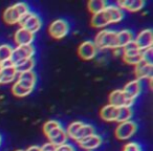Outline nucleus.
I'll return each instance as SVG.
<instances>
[{"instance_id": "nucleus-1", "label": "nucleus", "mask_w": 153, "mask_h": 151, "mask_svg": "<svg viewBox=\"0 0 153 151\" xmlns=\"http://www.w3.org/2000/svg\"><path fill=\"white\" fill-rule=\"evenodd\" d=\"M28 13H30V9L25 2H17L4 10L2 19L7 24L13 25V24L19 23L24 16L27 15Z\"/></svg>"}, {"instance_id": "nucleus-35", "label": "nucleus", "mask_w": 153, "mask_h": 151, "mask_svg": "<svg viewBox=\"0 0 153 151\" xmlns=\"http://www.w3.org/2000/svg\"><path fill=\"white\" fill-rule=\"evenodd\" d=\"M25 151H42V150H41L40 146H30Z\"/></svg>"}, {"instance_id": "nucleus-4", "label": "nucleus", "mask_w": 153, "mask_h": 151, "mask_svg": "<svg viewBox=\"0 0 153 151\" xmlns=\"http://www.w3.org/2000/svg\"><path fill=\"white\" fill-rule=\"evenodd\" d=\"M69 24L66 20L64 19H57L51 23L48 28V33L53 39L56 40H60L63 39L64 37L67 36L69 33Z\"/></svg>"}, {"instance_id": "nucleus-21", "label": "nucleus", "mask_w": 153, "mask_h": 151, "mask_svg": "<svg viewBox=\"0 0 153 151\" xmlns=\"http://www.w3.org/2000/svg\"><path fill=\"white\" fill-rule=\"evenodd\" d=\"M96 133V130H94V127L90 124H85L84 123L82 125V127L78 130L76 134L74 135V140L76 141V142H79V141L83 140V138H87L89 135H92V134Z\"/></svg>"}, {"instance_id": "nucleus-28", "label": "nucleus", "mask_w": 153, "mask_h": 151, "mask_svg": "<svg viewBox=\"0 0 153 151\" xmlns=\"http://www.w3.org/2000/svg\"><path fill=\"white\" fill-rule=\"evenodd\" d=\"M83 124L84 123H83V122H81V121H76V122H72L71 124H69V126L67 127V130H65L66 134H67L68 138H72V140H74V135L76 134L78 130L82 127V125H83Z\"/></svg>"}, {"instance_id": "nucleus-17", "label": "nucleus", "mask_w": 153, "mask_h": 151, "mask_svg": "<svg viewBox=\"0 0 153 151\" xmlns=\"http://www.w3.org/2000/svg\"><path fill=\"white\" fill-rule=\"evenodd\" d=\"M90 22H91V25L97 28H105V26L111 24L110 18H109L108 14H107L105 9L103 10L102 12H100V13L92 15L91 21Z\"/></svg>"}, {"instance_id": "nucleus-3", "label": "nucleus", "mask_w": 153, "mask_h": 151, "mask_svg": "<svg viewBox=\"0 0 153 151\" xmlns=\"http://www.w3.org/2000/svg\"><path fill=\"white\" fill-rule=\"evenodd\" d=\"M36 53L34 45H24V46H17L13 49V53L10 58V63L12 65L16 66L18 64L22 63L25 60L30 58H34V55Z\"/></svg>"}, {"instance_id": "nucleus-25", "label": "nucleus", "mask_w": 153, "mask_h": 151, "mask_svg": "<svg viewBox=\"0 0 153 151\" xmlns=\"http://www.w3.org/2000/svg\"><path fill=\"white\" fill-rule=\"evenodd\" d=\"M13 47L10 44H2L0 45V63L3 64L5 62L10 61V58L13 53Z\"/></svg>"}, {"instance_id": "nucleus-38", "label": "nucleus", "mask_w": 153, "mask_h": 151, "mask_svg": "<svg viewBox=\"0 0 153 151\" xmlns=\"http://www.w3.org/2000/svg\"><path fill=\"white\" fill-rule=\"evenodd\" d=\"M16 151H25V150H21V149H20V150H16Z\"/></svg>"}, {"instance_id": "nucleus-22", "label": "nucleus", "mask_w": 153, "mask_h": 151, "mask_svg": "<svg viewBox=\"0 0 153 151\" xmlns=\"http://www.w3.org/2000/svg\"><path fill=\"white\" fill-rule=\"evenodd\" d=\"M107 4L108 3L105 0H90L87 3V7L90 13L92 15H94V14H98L100 12H102L107 7Z\"/></svg>"}, {"instance_id": "nucleus-19", "label": "nucleus", "mask_w": 153, "mask_h": 151, "mask_svg": "<svg viewBox=\"0 0 153 151\" xmlns=\"http://www.w3.org/2000/svg\"><path fill=\"white\" fill-rule=\"evenodd\" d=\"M134 40V35L129 30H122L117 32V47L122 49Z\"/></svg>"}, {"instance_id": "nucleus-29", "label": "nucleus", "mask_w": 153, "mask_h": 151, "mask_svg": "<svg viewBox=\"0 0 153 151\" xmlns=\"http://www.w3.org/2000/svg\"><path fill=\"white\" fill-rule=\"evenodd\" d=\"M61 126H62L61 123H60L59 121H57V120H49V121H47L46 123H44V125H43V131H44V134L46 135L51 130L56 129V128H58V127H61Z\"/></svg>"}, {"instance_id": "nucleus-27", "label": "nucleus", "mask_w": 153, "mask_h": 151, "mask_svg": "<svg viewBox=\"0 0 153 151\" xmlns=\"http://www.w3.org/2000/svg\"><path fill=\"white\" fill-rule=\"evenodd\" d=\"M12 92L14 94V96L18 97V98H24V97L32 94L33 90L22 87V86H20L19 84H17L15 82V83L13 84V86H12Z\"/></svg>"}, {"instance_id": "nucleus-31", "label": "nucleus", "mask_w": 153, "mask_h": 151, "mask_svg": "<svg viewBox=\"0 0 153 151\" xmlns=\"http://www.w3.org/2000/svg\"><path fill=\"white\" fill-rule=\"evenodd\" d=\"M123 60L126 62L127 64H130V65H137L140 62L143 61L142 59V53L138 54V55L135 56H131V57H123Z\"/></svg>"}, {"instance_id": "nucleus-7", "label": "nucleus", "mask_w": 153, "mask_h": 151, "mask_svg": "<svg viewBox=\"0 0 153 151\" xmlns=\"http://www.w3.org/2000/svg\"><path fill=\"white\" fill-rule=\"evenodd\" d=\"M109 104L117 107V108H120V107H131L134 104V101L128 99L122 89H115L109 94Z\"/></svg>"}, {"instance_id": "nucleus-20", "label": "nucleus", "mask_w": 153, "mask_h": 151, "mask_svg": "<svg viewBox=\"0 0 153 151\" xmlns=\"http://www.w3.org/2000/svg\"><path fill=\"white\" fill-rule=\"evenodd\" d=\"M107 14H108L109 18H110L111 24L112 23H117V22L122 21L124 18V13L120 7H117L115 4H107V7H105Z\"/></svg>"}, {"instance_id": "nucleus-30", "label": "nucleus", "mask_w": 153, "mask_h": 151, "mask_svg": "<svg viewBox=\"0 0 153 151\" xmlns=\"http://www.w3.org/2000/svg\"><path fill=\"white\" fill-rule=\"evenodd\" d=\"M142 59L148 64H153V49L152 47L142 51Z\"/></svg>"}, {"instance_id": "nucleus-9", "label": "nucleus", "mask_w": 153, "mask_h": 151, "mask_svg": "<svg viewBox=\"0 0 153 151\" xmlns=\"http://www.w3.org/2000/svg\"><path fill=\"white\" fill-rule=\"evenodd\" d=\"M99 49L97 48L94 41H85L80 44L78 48V55L83 60H91L96 58Z\"/></svg>"}, {"instance_id": "nucleus-26", "label": "nucleus", "mask_w": 153, "mask_h": 151, "mask_svg": "<svg viewBox=\"0 0 153 151\" xmlns=\"http://www.w3.org/2000/svg\"><path fill=\"white\" fill-rule=\"evenodd\" d=\"M140 53H142V51L136 46L134 41H132L131 43H129L128 45H126L125 47L122 48V55H123V57H131V56L138 55Z\"/></svg>"}, {"instance_id": "nucleus-14", "label": "nucleus", "mask_w": 153, "mask_h": 151, "mask_svg": "<svg viewBox=\"0 0 153 151\" xmlns=\"http://www.w3.org/2000/svg\"><path fill=\"white\" fill-rule=\"evenodd\" d=\"M35 35L32 34L28 30H24V28H20L19 30H16L15 36H14V40H15L16 44L18 46H24V45H32L34 42Z\"/></svg>"}, {"instance_id": "nucleus-16", "label": "nucleus", "mask_w": 153, "mask_h": 151, "mask_svg": "<svg viewBox=\"0 0 153 151\" xmlns=\"http://www.w3.org/2000/svg\"><path fill=\"white\" fill-rule=\"evenodd\" d=\"M146 2L144 0H124V1H117V7L123 11L126 10L128 12H138L145 7Z\"/></svg>"}, {"instance_id": "nucleus-32", "label": "nucleus", "mask_w": 153, "mask_h": 151, "mask_svg": "<svg viewBox=\"0 0 153 151\" xmlns=\"http://www.w3.org/2000/svg\"><path fill=\"white\" fill-rule=\"evenodd\" d=\"M123 151H142V147L138 143L130 142L124 146Z\"/></svg>"}, {"instance_id": "nucleus-10", "label": "nucleus", "mask_w": 153, "mask_h": 151, "mask_svg": "<svg viewBox=\"0 0 153 151\" xmlns=\"http://www.w3.org/2000/svg\"><path fill=\"white\" fill-rule=\"evenodd\" d=\"M46 138H48L49 143L53 145V146L58 147L61 146L63 144H66L68 140V136L66 134V131L63 129V127H58L56 129L51 130L49 133L46 134Z\"/></svg>"}, {"instance_id": "nucleus-34", "label": "nucleus", "mask_w": 153, "mask_h": 151, "mask_svg": "<svg viewBox=\"0 0 153 151\" xmlns=\"http://www.w3.org/2000/svg\"><path fill=\"white\" fill-rule=\"evenodd\" d=\"M41 150L42 151H55L56 146H53L51 143H45L43 146H41Z\"/></svg>"}, {"instance_id": "nucleus-8", "label": "nucleus", "mask_w": 153, "mask_h": 151, "mask_svg": "<svg viewBox=\"0 0 153 151\" xmlns=\"http://www.w3.org/2000/svg\"><path fill=\"white\" fill-rule=\"evenodd\" d=\"M134 43L140 51H145L150 47H152L153 44V32L151 28H146L142 30L140 34L134 38Z\"/></svg>"}, {"instance_id": "nucleus-24", "label": "nucleus", "mask_w": 153, "mask_h": 151, "mask_svg": "<svg viewBox=\"0 0 153 151\" xmlns=\"http://www.w3.org/2000/svg\"><path fill=\"white\" fill-rule=\"evenodd\" d=\"M133 115L131 107H120L119 112H117V123H123V122L131 121V118Z\"/></svg>"}, {"instance_id": "nucleus-11", "label": "nucleus", "mask_w": 153, "mask_h": 151, "mask_svg": "<svg viewBox=\"0 0 153 151\" xmlns=\"http://www.w3.org/2000/svg\"><path fill=\"white\" fill-rule=\"evenodd\" d=\"M122 90L128 99L135 101V99L142 92V82L137 79H134L132 81L128 82Z\"/></svg>"}, {"instance_id": "nucleus-18", "label": "nucleus", "mask_w": 153, "mask_h": 151, "mask_svg": "<svg viewBox=\"0 0 153 151\" xmlns=\"http://www.w3.org/2000/svg\"><path fill=\"white\" fill-rule=\"evenodd\" d=\"M117 112H119V108L117 107L112 106L110 104H107L101 109L100 117L101 119L106 122H117Z\"/></svg>"}, {"instance_id": "nucleus-37", "label": "nucleus", "mask_w": 153, "mask_h": 151, "mask_svg": "<svg viewBox=\"0 0 153 151\" xmlns=\"http://www.w3.org/2000/svg\"><path fill=\"white\" fill-rule=\"evenodd\" d=\"M1 140H2V138H1V135H0V144H1Z\"/></svg>"}, {"instance_id": "nucleus-5", "label": "nucleus", "mask_w": 153, "mask_h": 151, "mask_svg": "<svg viewBox=\"0 0 153 151\" xmlns=\"http://www.w3.org/2000/svg\"><path fill=\"white\" fill-rule=\"evenodd\" d=\"M19 24L20 28H24V30H28L35 35L37 32H39V30L42 26V20L36 13L30 12L27 15L24 16L23 19L19 22Z\"/></svg>"}, {"instance_id": "nucleus-23", "label": "nucleus", "mask_w": 153, "mask_h": 151, "mask_svg": "<svg viewBox=\"0 0 153 151\" xmlns=\"http://www.w3.org/2000/svg\"><path fill=\"white\" fill-rule=\"evenodd\" d=\"M35 64H36V61H35L34 58H30V59L23 61L22 63L16 65L15 69H16V71H17V74H23V72H27V71H32L35 67Z\"/></svg>"}, {"instance_id": "nucleus-33", "label": "nucleus", "mask_w": 153, "mask_h": 151, "mask_svg": "<svg viewBox=\"0 0 153 151\" xmlns=\"http://www.w3.org/2000/svg\"><path fill=\"white\" fill-rule=\"evenodd\" d=\"M55 151H76V148H74L71 144L66 143V144H63V145H61V146L56 147Z\"/></svg>"}, {"instance_id": "nucleus-13", "label": "nucleus", "mask_w": 153, "mask_h": 151, "mask_svg": "<svg viewBox=\"0 0 153 151\" xmlns=\"http://www.w3.org/2000/svg\"><path fill=\"white\" fill-rule=\"evenodd\" d=\"M103 143L102 140V136L99 135V134H92V135H89L87 138H83V140L79 141L78 144L79 146L81 147L82 149L84 150H87V151H91L97 149L98 147H100Z\"/></svg>"}, {"instance_id": "nucleus-2", "label": "nucleus", "mask_w": 153, "mask_h": 151, "mask_svg": "<svg viewBox=\"0 0 153 151\" xmlns=\"http://www.w3.org/2000/svg\"><path fill=\"white\" fill-rule=\"evenodd\" d=\"M94 43L100 49H119L117 32L112 30H102L97 34Z\"/></svg>"}, {"instance_id": "nucleus-12", "label": "nucleus", "mask_w": 153, "mask_h": 151, "mask_svg": "<svg viewBox=\"0 0 153 151\" xmlns=\"http://www.w3.org/2000/svg\"><path fill=\"white\" fill-rule=\"evenodd\" d=\"M17 71L15 69V66L12 65L10 61L2 64V71L0 77V84H10L17 78Z\"/></svg>"}, {"instance_id": "nucleus-36", "label": "nucleus", "mask_w": 153, "mask_h": 151, "mask_svg": "<svg viewBox=\"0 0 153 151\" xmlns=\"http://www.w3.org/2000/svg\"><path fill=\"white\" fill-rule=\"evenodd\" d=\"M1 71H2V64L0 63V77H1Z\"/></svg>"}, {"instance_id": "nucleus-6", "label": "nucleus", "mask_w": 153, "mask_h": 151, "mask_svg": "<svg viewBox=\"0 0 153 151\" xmlns=\"http://www.w3.org/2000/svg\"><path fill=\"white\" fill-rule=\"evenodd\" d=\"M136 131H137V125H136L135 122L127 121V122H123V123H120L117 125V127L115 128L114 133L115 136L119 140L125 141L131 138Z\"/></svg>"}, {"instance_id": "nucleus-15", "label": "nucleus", "mask_w": 153, "mask_h": 151, "mask_svg": "<svg viewBox=\"0 0 153 151\" xmlns=\"http://www.w3.org/2000/svg\"><path fill=\"white\" fill-rule=\"evenodd\" d=\"M135 72L136 79L137 80H143V79H152L153 77V64H148L146 62L142 61L135 65Z\"/></svg>"}]
</instances>
